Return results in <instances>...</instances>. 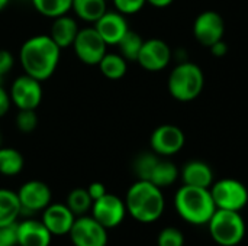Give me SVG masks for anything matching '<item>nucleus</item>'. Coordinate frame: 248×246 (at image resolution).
<instances>
[{"label":"nucleus","mask_w":248,"mask_h":246,"mask_svg":"<svg viewBox=\"0 0 248 246\" xmlns=\"http://www.w3.org/2000/svg\"><path fill=\"white\" fill-rule=\"evenodd\" d=\"M61 58V48L49 35H33L19 49V64L25 74L46 81L57 71Z\"/></svg>","instance_id":"nucleus-1"},{"label":"nucleus","mask_w":248,"mask_h":246,"mask_svg":"<svg viewBox=\"0 0 248 246\" xmlns=\"http://www.w3.org/2000/svg\"><path fill=\"white\" fill-rule=\"evenodd\" d=\"M125 206L128 215L137 222L154 223L163 216L166 200L160 187L147 180H137L126 191Z\"/></svg>","instance_id":"nucleus-2"},{"label":"nucleus","mask_w":248,"mask_h":246,"mask_svg":"<svg viewBox=\"0 0 248 246\" xmlns=\"http://www.w3.org/2000/svg\"><path fill=\"white\" fill-rule=\"evenodd\" d=\"M174 209L189 225L203 226L217 210L211 190L183 184L174 194Z\"/></svg>","instance_id":"nucleus-3"},{"label":"nucleus","mask_w":248,"mask_h":246,"mask_svg":"<svg viewBox=\"0 0 248 246\" xmlns=\"http://www.w3.org/2000/svg\"><path fill=\"white\" fill-rule=\"evenodd\" d=\"M205 87V75L202 68L190 61L179 62L170 72L167 88L177 101H192L201 96Z\"/></svg>","instance_id":"nucleus-4"},{"label":"nucleus","mask_w":248,"mask_h":246,"mask_svg":"<svg viewBox=\"0 0 248 246\" xmlns=\"http://www.w3.org/2000/svg\"><path fill=\"white\" fill-rule=\"evenodd\" d=\"M206 225L212 241L219 246L240 245L246 236V222L240 212L217 209Z\"/></svg>","instance_id":"nucleus-5"},{"label":"nucleus","mask_w":248,"mask_h":246,"mask_svg":"<svg viewBox=\"0 0 248 246\" xmlns=\"http://www.w3.org/2000/svg\"><path fill=\"white\" fill-rule=\"evenodd\" d=\"M209 190L217 209L241 212L248 204V188L235 178L214 181Z\"/></svg>","instance_id":"nucleus-6"},{"label":"nucleus","mask_w":248,"mask_h":246,"mask_svg":"<svg viewBox=\"0 0 248 246\" xmlns=\"http://www.w3.org/2000/svg\"><path fill=\"white\" fill-rule=\"evenodd\" d=\"M42 81L28 75L22 74L16 77L10 86L9 94L12 104L17 110H36L42 101L44 90H42Z\"/></svg>","instance_id":"nucleus-7"},{"label":"nucleus","mask_w":248,"mask_h":246,"mask_svg":"<svg viewBox=\"0 0 248 246\" xmlns=\"http://www.w3.org/2000/svg\"><path fill=\"white\" fill-rule=\"evenodd\" d=\"M71 46L76 57L86 65H97L108 52V45L94 26L80 28Z\"/></svg>","instance_id":"nucleus-8"},{"label":"nucleus","mask_w":248,"mask_h":246,"mask_svg":"<svg viewBox=\"0 0 248 246\" xmlns=\"http://www.w3.org/2000/svg\"><path fill=\"white\" fill-rule=\"evenodd\" d=\"M16 193L20 202L22 215L25 216L41 213L52 202V193L49 186L41 180H29L23 183Z\"/></svg>","instance_id":"nucleus-9"},{"label":"nucleus","mask_w":248,"mask_h":246,"mask_svg":"<svg viewBox=\"0 0 248 246\" xmlns=\"http://www.w3.org/2000/svg\"><path fill=\"white\" fill-rule=\"evenodd\" d=\"M74 246H108V229L93 216H78L68 233Z\"/></svg>","instance_id":"nucleus-10"},{"label":"nucleus","mask_w":248,"mask_h":246,"mask_svg":"<svg viewBox=\"0 0 248 246\" xmlns=\"http://www.w3.org/2000/svg\"><path fill=\"white\" fill-rule=\"evenodd\" d=\"M90 212L92 216L108 231L118 228L128 215L125 200L110 193H106L100 199L94 200Z\"/></svg>","instance_id":"nucleus-11"},{"label":"nucleus","mask_w":248,"mask_h":246,"mask_svg":"<svg viewBox=\"0 0 248 246\" xmlns=\"http://www.w3.org/2000/svg\"><path fill=\"white\" fill-rule=\"evenodd\" d=\"M186 144L185 132L176 125H160L157 126L150 136L151 151L163 158L176 155L183 149Z\"/></svg>","instance_id":"nucleus-12"},{"label":"nucleus","mask_w":248,"mask_h":246,"mask_svg":"<svg viewBox=\"0 0 248 246\" xmlns=\"http://www.w3.org/2000/svg\"><path fill=\"white\" fill-rule=\"evenodd\" d=\"M173 52L170 45L158 38H151L144 41L142 48L138 54L137 62L150 72L163 71L171 61Z\"/></svg>","instance_id":"nucleus-13"},{"label":"nucleus","mask_w":248,"mask_h":246,"mask_svg":"<svg viewBox=\"0 0 248 246\" xmlns=\"http://www.w3.org/2000/svg\"><path fill=\"white\" fill-rule=\"evenodd\" d=\"M225 22L215 10H205L199 13L193 22V35L203 46H212L215 42L224 39Z\"/></svg>","instance_id":"nucleus-14"},{"label":"nucleus","mask_w":248,"mask_h":246,"mask_svg":"<svg viewBox=\"0 0 248 246\" xmlns=\"http://www.w3.org/2000/svg\"><path fill=\"white\" fill-rule=\"evenodd\" d=\"M93 26L108 46H118L121 39L129 30L126 16L118 10H106Z\"/></svg>","instance_id":"nucleus-15"},{"label":"nucleus","mask_w":248,"mask_h":246,"mask_svg":"<svg viewBox=\"0 0 248 246\" xmlns=\"http://www.w3.org/2000/svg\"><path fill=\"white\" fill-rule=\"evenodd\" d=\"M41 220L52 236H65L74 225L76 215L65 203H51L41 212Z\"/></svg>","instance_id":"nucleus-16"},{"label":"nucleus","mask_w":248,"mask_h":246,"mask_svg":"<svg viewBox=\"0 0 248 246\" xmlns=\"http://www.w3.org/2000/svg\"><path fill=\"white\" fill-rule=\"evenodd\" d=\"M51 232L39 219H23L17 222V246H49Z\"/></svg>","instance_id":"nucleus-17"},{"label":"nucleus","mask_w":248,"mask_h":246,"mask_svg":"<svg viewBox=\"0 0 248 246\" xmlns=\"http://www.w3.org/2000/svg\"><path fill=\"white\" fill-rule=\"evenodd\" d=\"M180 178L186 186L209 188L214 184L215 177L209 164L201 159H193L183 165V168L180 170Z\"/></svg>","instance_id":"nucleus-18"},{"label":"nucleus","mask_w":248,"mask_h":246,"mask_svg":"<svg viewBox=\"0 0 248 246\" xmlns=\"http://www.w3.org/2000/svg\"><path fill=\"white\" fill-rule=\"evenodd\" d=\"M78 30H80L78 22L70 14H62L52 19L49 36L61 49H65L73 45Z\"/></svg>","instance_id":"nucleus-19"},{"label":"nucleus","mask_w":248,"mask_h":246,"mask_svg":"<svg viewBox=\"0 0 248 246\" xmlns=\"http://www.w3.org/2000/svg\"><path fill=\"white\" fill-rule=\"evenodd\" d=\"M22 216V207L17 193L10 188H0V228L17 222Z\"/></svg>","instance_id":"nucleus-20"},{"label":"nucleus","mask_w":248,"mask_h":246,"mask_svg":"<svg viewBox=\"0 0 248 246\" xmlns=\"http://www.w3.org/2000/svg\"><path fill=\"white\" fill-rule=\"evenodd\" d=\"M179 177H180V170L177 168V165L161 157L155 164L148 181H151L160 188H164L173 186L179 180Z\"/></svg>","instance_id":"nucleus-21"},{"label":"nucleus","mask_w":248,"mask_h":246,"mask_svg":"<svg viewBox=\"0 0 248 246\" xmlns=\"http://www.w3.org/2000/svg\"><path fill=\"white\" fill-rule=\"evenodd\" d=\"M99 71L108 80H121L128 71V61L116 52H106L97 64Z\"/></svg>","instance_id":"nucleus-22"},{"label":"nucleus","mask_w":248,"mask_h":246,"mask_svg":"<svg viewBox=\"0 0 248 246\" xmlns=\"http://www.w3.org/2000/svg\"><path fill=\"white\" fill-rule=\"evenodd\" d=\"M71 10L86 23H94L106 10V0H73Z\"/></svg>","instance_id":"nucleus-23"},{"label":"nucleus","mask_w":248,"mask_h":246,"mask_svg":"<svg viewBox=\"0 0 248 246\" xmlns=\"http://www.w3.org/2000/svg\"><path fill=\"white\" fill-rule=\"evenodd\" d=\"M25 167L23 155L10 146H0V174L4 177H15L22 173Z\"/></svg>","instance_id":"nucleus-24"},{"label":"nucleus","mask_w":248,"mask_h":246,"mask_svg":"<svg viewBox=\"0 0 248 246\" xmlns=\"http://www.w3.org/2000/svg\"><path fill=\"white\" fill-rule=\"evenodd\" d=\"M35 10L49 19H55L62 14H68L71 12L73 0H31Z\"/></svg>","instance_id":"nucleus-25"},{"label":"nucleus","mask_w":248,"mask_h":246,"mask_svg":"<svg viewBox=\"0 0 248 246\" xmlns=\"http://www.w3.org/2000/svg\"><path fill=\"white\" fill-rule=\"evenodd\" d=\"M65 204L76 215V217H78V216H83L87 212H90L92 204H93V200H92L87 188L78 187V188H74V190H71L68 193L67 200H65Z\"/></svg>","instance_id":"nucleus-26"},{"label":"nucleus","mask_w":248,"mask_h":246,"mask_svg":"<svg viewBox=\"0 0 248 246\" xmlns=\"http://www.w3.org/2000/svg\"><path fill=\"white\" fill-rule=\"evenodd\" d=\"M144 39L141 38V35L135 30H128L125 33V36L121 39V42L118 43L119 48V54L126 59V61H137L138 54L142 48Z\"/></svg>","instance_id":"nucleus-27"},{"label":"nucleus","mask_w":248,"mask_h":246,"mask_svg":"<svg viewBox=\"0 0 248 246\" xmlns=\"http://www.w3.org/2000/svg\"><path fill=\"white\" fill-rule=\"evenodd\" d=\"M161 157L155 152H142L134 159V173L138 180H150V175Z\"/></svg>","instance_id":"nucleus-28"},{"label":"nucleus","mask_w":248,"mask_h":246,"mask_svg":"<svg viewBox=\"0 0 248 246\" xmlns=\"http://www.w3.org/2000/svg\"><path fill=\"white\" fill-rule=\"evenodd\" d=\"M157 246H185V235L174 226L164 228L157 236Z\"/></svg>","instance_id":"nucleus-29"},{"label":"nucleus","mask_w":248,"mask_h":246,"mask_svg":"<svg viewBox=\"0 0 248 246\" xmlns=\"http://www.w3.org/2000/svg\"><path fill=\"white\" fill-rule=\"evenodd\" d=\"M38 126L36 110H19L16 115V128L22 133H32Z\"/></svg>","instance_id":"nucleus-30"},{"label":"nucleus","mask_w":248,"mask_h":246,"mask_svg":"<svg viewBox=\"0 0 248 246\" xmlns=\"http://www.w3.org/2000/svg\"><path fill=\"white\" fill-rule=\"evenodd\" d=\"M115 10L125 16H131L142 10V7L147 4V0H112Z\"/></svg>","instance_id":"nucleus-31"},{"label":"nucleus","mask_w":248,"mask_h":246,"mask_svg":"<svg viewBox=\"0 0 248 246\" xmlns=\"http://www.w3.org/2000/svg\"><path fill=\"white\" fill-rule=\"evenodd\" d=\"M0 246H17V222L0 228Z\"/></svg>","instance_id":"nucleus-32"},{"label":"nucleus","mask_w":248,"mask_h":246,"mask_svg":"<svg viewBox=\"0 0 248 246\" xmlns=\"http://www.w3.org/2000/svg\"><path fill=\"white\" fill-rule=\"evenodd\" d=\"M13 65H15V57L6 49H0V83L10 72Z\"/></svg>","instance_id":"nucleus-33"},{"label":"nucleus","mask_w":248,"mask_h":246,"mask_svg":"<svg viewBox=\"0 0 248 246\" xmlns=\"http://www.w3.org/2000/svg\"><path fill=\"white\" fill-rule=\"evenodd\" d=\"M10 106H12L10 94L0 83V117L7 115V112L10 110Z\"/></svg>","instance_id":"nucleus-34"},{"label":"nucleus","mask_w":248,"mask_h":246,"mask_svg":"<svg viewBox=\"0 0 248 246\" xmlns=\"http://www.w3.org/2000/svg\"><path fill=\"white\" fill-rule=\"evenodd\" d=\"M87 191H89V194H90V197H92V200H93V202H94V200H97V199H100L102 196H105V194L108 193V190H106L105 184H103V183H100V181H94V183L89 184Z\"/></svg>","instance_id":"nucleus-35"},{"label":"nucleus","mask_w":248,"mask_h":246,"mask_svg":"<svg viewBox=\"0 0 248 246\" xmlns=\"http://www.w3.org/2000/svg\"><path fill=\"white\" fill-rule=\"evenodd\" d=\"M209 49H211V54H212V55L221 58V57H224V55L228 52V45L224 42V39H221V41L215 42L212 46H209Z\"/></svg>","instance_id":"nucleus-36"},{"label":"nucleus","mask_w":248,"mask_h":246,"mask_svg":"<svg viewBox=\"0 0 248 246\" xmlns=\"http://www.w3.org/2000/svg\"><path fill=\"white\" fill-rule=\"evenodd\" d=\"M174 0H147L148 4H151L153 7H157V9H164L167 6H170Z\"/></svg>","instance_id":"nucleus-37"},{"label":"nucleus","mask_w":248,"mask_h":246,"mask_svg":"<svg viewBox=\"0 0 248 246\" xmlns=\"http://www.w3.org/2000/svg\"><path fill=\"white\" fill-rule=\"evenodd\" d=\"M10 3V0H0V12L4 10L7 7V4Z\"/></svg>","instance_id":"nucleus-38"},{"label":"nucleus","mask_w":248,"mask_h":246,"mask_svg":"<svg viewBox=\"0 0 248 246\" xmlns=\"http://www.w3.org/2000/svg\"><path fill=\"white\" fill-rule=\"evenodd\" d=\"M0 146H1V133H0Z\"/></svg>","instance_id":"nucleus-39"}]
</instances>
